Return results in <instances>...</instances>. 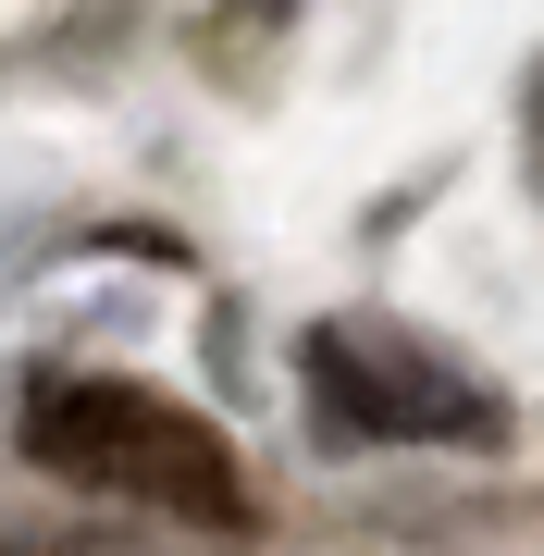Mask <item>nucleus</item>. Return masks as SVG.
Segmentation results:
<instances>
[{
    "label": "nucleus",
    "mask_w": 544,
    "mask_h": 556,
    "mask_svg": "<svg viewBox=\"0 0 544 556\" xmlns=\"http://www.w3.org/2000/svg\"><path fill=\"white\" fill-rule=\"evenodd\" d=\"M25 457L62 482H100V495H149V507H186V519H248V482H236V445L211 420H186L174 396L149 383H100V371H50L25 396Z\"/></svg>",
    "instance_id": "1"
},
{
    "label": "nucleus",
    "mask_w": 544,
    "mask_h": 556,
    "mask_svg": "<svg viewBox=\"0 0 544 556\" xmlns=\"http://www.w3.org/2000/svg\"><path fill=\"white\" fill-rule=\"evenodd\" d=\"M309 396L346 433H383V445H495L507 433V408L470 371H445L433 346L383 334V321H322L309 334Z\"/></svg>",
    "instance_id": "2"
},
{
    "label": "nucleus",
    "mask_w": 544,
    "mask_h": 556,
    "mask_svg": "<svg viewBox=\"0 0 544 556\" xmlns=\"http://www.w3.org/2000/svg\"><path fill=\"white\" fill-rule=\"evenodd\" d=\"M532 137H544V87H532Z\"/></svg>",
    "instance_id": "3"
}]
</instances>
